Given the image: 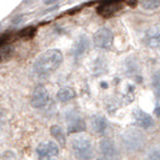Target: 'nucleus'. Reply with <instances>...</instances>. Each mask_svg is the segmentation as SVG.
<instances>
[{"mask_svg":"<svg viewBox=\"0 0 160 160\" xmlns=\"http://www.w3.org/2000/svg\"><path fill=\"white\" fill-rule=\"evenodd\" d=\"M63 63V53L59 49H48L38 57L34 63V71L39 76H48Z\"/></svg>","mask_w":160,"mask_h":160,"instance_id":"1","label":"nucleus"},{"mask_svg":"<svg viewBox=\"0 0 160 160\" xmlns=\"http://www.w3.org/2000/svg\"><path fill=\"white\" fill-rule=\"evenodd\" d=\"M72 152L76 158L81 160H90L94 155L92 141L86 136H75L71 140Z\"/></svg>","mask_w":160,"mask_h":160,"instance_id":"2","label":"nucleus"},{"mask_svg":"<svg viewBox=\"0 0 160 160\" xmlns=\"http://www.w3.org/2000/svg\"><path fill=\"white\" fill-rule=\"evenodd\" d=\"M36 154L39 160H57L59 154V147L53 141L42 142L38 146Z\"/></svg>","mask_w":160,"mask_h":160,"instance_id":"3","label":"nucleus"},{"mask_svg":"<svg viewBox=\"0 0 160 160\" xmlns=\"http://www.w3.org/2000/svg\"><path fill=\"white\" fill-rule=\"evenodd\" d=\"M93 40H94V45L96 47L108 49V48L112 47L113 34L108 28H101L94 34Z\"/></svg>","mask_w":160,"mask_h":160,"instance_id":"4","label":"nucleus"},{"mask_svg":"<svg viewBox=\"0 0 160 160\" xmlns=\"http://www.w3.org/2000/svg\"><path fill=\"white\" fill-rule=\"evenodd\" d=\"M51 102L48 90L43 86H38L32 95V106L35 108H43Z\"/></svg>","mask_w":160,"mask_h":160,"instance_id":"5","label":"nucleus"},{"mask_svg":"<svg viewBox=\"0 0 160 160\" xmlns=\"http://www.w3.org/2000/svg\"><path fill=\"white\" fill-rule=\"evenodd\" d=\"M132 122L136 127H140V128L143 129H149L153 127L154 122H153V118L148 114V113L143 112L142 110L140 108H135L134 112H132Z\"/></svg>","mask_w":160,"mask_h":160,"instance_id":"6","label":"nucleus"},{"mask_svg":"<svg viewBox=\"0 0 160 160\" xmlns=\"http://www.w3.org/2000/svg\"><path fill=\"white\" fill-rule=\"evenodd\" d=\"M120 8H122V2H102L98 8V12H99V15L107 18V17L113 16Z\"/></svg>","mask_w":160,"mask_h":160,"instance_id":"7","label":"nucleus"},{"mask_svg":"<svg viewBox=\"0 0 160 160\" xmlns=\"http://www.w3.org/2000/svg\"><path fill=\"white\" fill-rule=\"evenodd\" d=\"M146 43L153 49H160V28H151L147 32Z\"/></svg>","mask_w":160,"mask_h":160,"instance_id":"8","label":"nucleus"},{"mask_svg":"<svg viewBox=\"0 0 160 160\" xmlns=\"http://www.w3.org/2000/svg\"><path fill=\"white\" fill-rule=\"evenodd\" d=\"M75 96H76V93L73 89L70 87H63L57 93V100H59L60 102H68V101L72 100Z\"/></svg>","mask_w":160,"mask_h":160,"instance_id":"9","label":"nucleus"},{"mask_svg":"<svg viewBox=\"0 0 160 160\" xmlns=\"http://www.w3.org/2000/svg\"><path fill=\"white\" fill-rule=\"evenodd\" d=\"M92 125H93L94 131L99 132V134H102L107 128V122L101 116H94L92 118Z\"/></svg>","mask_w":160,"mask_h":160,"instance_id":"10","label":"nucleus"},{"mask_svg":"<svg viewBox=\"0 0 160 160\" xmlns=\"http://www.w3.org/2000/svg\"><path fill=\"white\" fill-rule=\"evenodd\" d=\"M100 149H101V152L102 154L105 155H113L114 153H116V148H114V144L111 140H108V138H106V140H102L101 141V144H100Z\"/></svg>","mask_w":160,"mask_h":160,"instance_id":"11","label":"nucleus"},{"mask_svg":"<svg viewBox=\"0 0 160 160\" xmlns=\"http://www.w3.org/2000/svg\"><path fill=\"white\" fill-rule=\"evenodd\" d=\"M89 47V40L87 38H84V36H82L80 40L77 41V43H76V47H75V56H81V54H83Z\"/></svg>","mask_w":160,"mask_h":160,"instance_id":"12","label":"nucleus"},{"mask_svg":"<svg viewBox=\"0 0 160 160\" xmlns=\"http://www.w3.org/2000/svg\"><path fill=\"white\" fill-rule=\"evenodd\" d=\"M51 132H52V135L56 137V138H58V140L60 141V143L64 144V142H65L64 135H63V130H62V128H60V127H58V125L52 127V129H51Z\"/></svg>","mask_w":160,"mask_h":160,"instance_id":"13","label":"nucleus"},{"mask_svg":"<svg viewBox=\"0 0 160 160\" xmlns=\"http://www.w3.org/2000/svg\"><path fill=\"white\" fill-rule=\"evenodd\" d=\"M141 6L146 10H155L157 8L160 6V1L157 0H147V1H142L141 2Z\"/></svg>","mask_w":160,"mask_h":160,"instance_id":"14","label":"nucleus"},{"mask_svg":"<svg viewBox=\"0 0 160 160\" xmlns=\"http://www.w3.org/2000/svg\"><path fill=\"white\" fill-rule=\"evenodd\" d=\"M153 87L160 92V73H157L153 76Z\"/></svg>","mask_w":160,"mask_h":160,"instance_id":"15","label":"nucleus"},{"mask_svg":"<svg viewBox=\"0 0 160 160\" xmlns=\"http://www.w3.org/2000/svg\"><path fill=\"white\" fill-rule=\"evenodd\" d=\"M148 160H160V149H154L149 153Z\"/></svg>","mask_w":160,"mask_h":160,"instance_id":"16","label":"nucleus"},{"mask_svg":"<svg viewBox=\"0 0 160 160\" xmlns=\"http://www.w3.org/2000/svg\"><path fill=\"white\" fill-rule=\"evenodd\" d=\"M154 114L160 117V98L158 99V101H157V107L154 108Z\"/></svg>","mask_w":160,"mask_h":160,"instance_id":"17","label":"nucleus"},{"mask_svg":"<svg viewBox=\"0 0 160 160\" xmlns=\"http://www.w3.org/2000/svg\"><path fill=\"white\" fill-rule=\"evenodd\" d=\"M100 160H107V159H100Z\"/></svg>","mask_w":160,"mask_h":160,"instance_id":"18","label":"nucleus"}]
</instances>
